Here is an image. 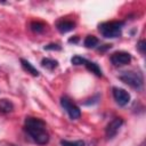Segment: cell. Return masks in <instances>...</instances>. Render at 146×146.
<instances>
[{"instance_id":"cell-12","label":"cell","mask_w":146,"mask_h":146,"mask_svg":"<svg viewBox=\"0 0 146 146\" xmlns=\"http://www.w3.org/2000/svg\"><path fill=\"white\" fill-rule=\"evenodd\" d=\"M84 65H86V67H87L91 73H94V74L97 75V76H102V70H100V67L98 66V64H96V63H94V62L87 60Z\"/></svg>"},{"instance_id":"cell-6","label":"cell","mask_w":146,"mask_h":146,"mask_svg":"<svg viewBox=\"0 0 146 146\" xmlns=\"http://www.w3.org/2000/svg\"><path fill=\"white\" fill-rule=\"evenodd\" d=\"M113 97H114V100L116 102L117 105L120 106H125L129 102H130V94L122 89V88H117V87H114L113 88Z\"/></svg>"},{"instance_id":"cell-8","label":"cell","mask_w":146,"mask_h":146,"mask_svg":"<svg viewBox=\"0 0 146 146\" xmlns=\"http://www.w3.org/2000/svg\"><path fill=\"white\" fill-rule=\"evenodd\" d=\"M74 26H75V23L72 21H67V19H60L56 23V27L60 33L70 32L74 29Z\"/></svg>"},{"instance_id":"cell-15","label":"cell","mask_w":146,"mask_h":146,"mask_svg":"<svg viewBox=\"0 0 146 146\" xmlns=\"http://www.w3.org/2000/svg\"><path fill=\"white\" fill-rule=\"evenodd\" d=\"M60 145L62 146H84V141L83 140H65L62 139L60 140Z\"/></svg>"},{"instance_id":"cell-13","label":"cell","mask_w":146,"mask_h":146,"mask_svg":"<svg viewBox=\"0 0 146 146\" xmlns=\"http://www.w3.org/2000/svg\"><path fill=\"white\" fill-rule=\"evenodd\" d=\"M98 42H99V40L95 35H87L83 41V44L87 48H95L98 44Z\"/></svg>"},{"instance_id":"cell-18","label":"cell","mask_w":146,"mask_h":146,"mask_svg":"<svg viewBox=\"0 0 146 146\" xmlns=\"http://www.w3.org/2000/svg\"><path fill=\"white\" fill-rule=\"evenodd\" d=\"M137 48H138V50L141 54H145V50H146V42H145V40H140L138 42V44H137Z\"/></svg>"},{"instance_id":"cell-2","label":"cell","mask_w":146,"mask_h":146,"mask_svg":"<svg viewBox=\"0 0 146 146\" xmlns=\"http://www.w3.org/2000/svg\"><path fill=\"white\" fill-rule=\"evenodd\" d=\"M123 25H124V22H122V21L104 22V23L99 24L98 30L104 38L113 39V38H117L121 35V31H122Z\"/></svg>"},{"instance_id":"cell-4","label":"cell","mask_w":146,"mask_h":146,"mask_svg":"<svg viewBox=\"0 0 146 146\" xmlns=\"http://www.w3.org/2000/svg\"><path fill=\"white\" fill-rule=\"evenodd\" d=\"M60 105H62V107L67 112L68 116H70L72 120H76V119H79V117L81 116V111H80V108H79L75 104H73L67 97H62V98H60Z\"/></svg>"},{"instance_id":"cell-3","label":"cell","mask_w":146,"mask_h":146,"mask_svg":"<svg viewBox=\"0 0 146 146\" xmlns=\"http://www.w3.org/2000/svg\"><path fill=\"white\" fill-rule=\"evenodd\" d=\"M119 79L122 82H124L125 84H128L129 87L133 88V89H140L144 84V79H143L141 73L135 72V71L122 72L119 75Z\"/></svg>"},{"instance_id":"cell-1","label":"cell","mask_w":146,"mask_h":146,"mask_svg":"<svg viewBox=\"0 0 146 146\" xmlns=\"http://www.w3.org/2000/svg\"><path fill=\"white\" fill-rule=\"evenodd\" d=\"M25 131L39 145H46L49 141V135L46 129V123L39 117H32V116L26 117Z\"/></svg>"},{"instance_id":"cell-11","label":"cell","mask_w":146,"mask_h":146,"mask_svg":"<svg viewBox=\"0 0 146 146\" xmlns=\"http://www.w3.org/2000/svg\"><path fill=\"white\" fill-rule=\"evenodd\" d=\"M41 65L44 68H47L49 71H52V70H55L58 66V62L55 60V59H51V58H43L41 60Z\"/></svg>"},{"instance_id":"cell-16","label":"cell","mask_w":146,"mask_h":146,"mask_svg":"<svg viewBox=\"0 0 146 146\" xmlns=\"http://www.w3.org/2000/svg\"><path fill=\"white\" fill-rule=\"evenodd\" d=\"M86 62H87V59L84 57H82V56H79V55H75V56H73L71 58V63L73 65H82V64L84 65Z\"/></svg>"},{"instance_id":"cell-7","label":"cell","mask_w":146,"mask_h":146,"mask_svg":"<svg viewBox=\"0 0 146 146\" xmlns=\"http://www.w3.org/2000/svg\"><path fill=\"white\" fill-rule=\"evenodd\" d=\"M122 124H123V120H122L121 117H115V119H113V120L107 124V127H106V130H105L106 137H107V138H113V137H115L116 133L119 132L120 128L122 127Z\"/></svg>"},{"instance_id":"cell-10","label":"cell","mask_w":146,"mask_h":146,"mask_svg":"<svg viewBox=\"0 0 146 146\" xmlns=\"http://www.w3.org/2000/svg\"><path fill=\"white\" fill-rule=\"evenodd\" d=\"M21 64H22V66H23V68L27 72V73H30V74H32L33 76H39V74H40V72L30 63V62H27L26 59H24V58H22L21 59Z\"/></svg>"},{"instance_id":"cell-19","label":"cell","mask_w":146,"mask_h":146,"mask_svg":"<svg viewBox=\"0 0 146 146\" xmlns=\"http://www.w3.org/2000/svg\"><path fill=\"white\" fill-rule=\"evenodd\" d=\"M78 40H79V36H78V35H75L74 38L68 39V42H70V43H72V42H73V43H76V42H78Z\"/></svg>"},{"instance_id":"cell-9","label":"cell","mask_w":146,"mask_h":146,"mask_svg":"<svg viewBox=\"0 0 146 146\" xmlns=\"http://www.w3.org/2000/svg\"><path fill=\"white\" fill-rule=\"evenodd\" d=\"M14 110V104L6 98L0 99V113L1 114H8L10 112H13Z\"/></svg>"},{"instance_id":"cell-14","label":"cell","mask_w":146,"mask_h":146,"mask_svg":"<svg viewBox=\"0 0 146 146\" xmlns=\"http://www.w3.org/2000/svg\"><path fill=\"white\" fill-rule=\"evenodd\" d=\"M31 30L35 33H42L46 30V25L42 22H32L31 23Z\"/></svg>"},{"instance_id":"cell-17","label":"cell","mask_w":146,"mask_h":146,"mask_svg":"<svg viewBox=\"0 0 146 146\" xmlns=\"http://www.w3.org/2000/svg\"><path fill=\"white\" fill-rule=\"evenodd\" d=\"M43 49H44V50H60L62 47H60L59 44H57V43H50V44L44 46Z\"/></svg>"},{"instance_id":"cell-5","label":"cell","mask_w":146,"mask_h":146,"mask_svg":"<svg viewBox=\"0 0 146 146\" xmlns=\"http://www.w3.org/2000/svg\"><path fill=\"white\" fill-rule=\"evenodd\" d=\"M110 59L114 66H122L131 62V55L127 51H116L111 55Z\"/></svg>"}]
</instances>
